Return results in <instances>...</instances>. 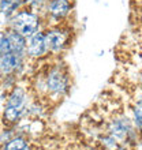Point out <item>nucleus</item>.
Returning <instances> with one entry per match:
<instances>
[{
    "mask_svg": "<svg viewBox=\"0 0 142 150\" xmlns=\"http://www.w3.org/2000/svg\"><path fill=\"white\" fill-rule=\"evenodd\" d=\"M72 86L71 72L67 64L60 57H55V62L45 64L38 74L33 76V85L30 87L33 96L44 100L45 103L59 104L68 96Z\"/></svg>",
    "mask_w": 142,
    "mask_h": 150,
    "instance_id": "f257e3e1",
    "label": "nucleus"
},
{
    "mask_svg": "<svg viewBox=\"0 0 142 150\" xmlns=\"http://www.w3.org/2000/svg\"><path fill=\"white\" fill-rule=\"evenodd\" d=\"M33 98L30 87L23 86L19 82L6 93V98L1 105L0 119L3 127H15L28 116L29 104Z\"/></svg>",
    "mask_w": 142,
    "mask_h": 150,
    "instance_id": "f03ea898",
    "label": "nucleus"
},
{
    "mask_svg": "<svg viewBox=\"0 0 142 150\" xmlns=\"http://www.w3.org/2000/svg\"><path fill=\"white\" fill-rule=\"evenodd\" d=\"M43 30L48 52L52 57H60V55L70 49L75 40V30L70 19L58 25L44 26Z\"/></svg>",
    "mask_w": 142,
    "mask_h": 150,
    "instance_id": "7ed1b4c3",
    "label": "nucleus"
},
{
    "mask_svg": "<svg viewBox=\"0 0 142 150\" xmlns=\"http://www.w3.org/2000/svg\"><path fill=\"white\" fill-rule=\"evenodd\" d=\"M104 132L115 138L119 143L134 147L141 139L138 131L133 124V120L124 112L112 115L105 123Z\"/></svg>",
    "mask_w": 142,
    "mask_h": 150,
    "instance_id": "20e7f679",
    "label": "nucleus"
},
{
    "mask_svg": "<svg viewBox=\"0 0 142 150\" xmlns=\"http://www.w3.org/2000/svg\"><path fill=\"white\" fill-rule=\"evenodd\" d=\"M7 28L21 33L28 38L33 33L38 32L44 28V19L38 12H36L28 6H23L11 16Z\"/></svg>",
    "mask_w": 142,
    "mask_h": 150,
    "instance_id": "39448f33",
    "label": "nucleus"
},
{
    "mask_svg": "<svg viewBox=\"0 0 142 150\" xmlns=\"http://www.w3.org/2000/svg\"><path fill=\"white\" fill-rule=\"evenodd\" d=\"M75 0H47L43 11L44 26L58 25L71 19L74 14Z\"/></svg>",
    "mask_w": 142,
    "mask_h": 150,
    "instance_id": "423d86ee",
    "label": "nucleus"
},
{
    "mask_svg": "<svg viewBox=\"0 0 142 150\" xmlns=\"http://www.w3.org/2000/svg\"><path fill=\"white\" fill-rule=\"evenodd\" d=\"M29 67V60L25 53H15V52H8L4 55H0V79L16 75L22 78Z\"/></svg>",
    "mask_w": 142,
    "mask_h": 150,
    "instance_id": "0eeeda50",
    "label": "nucleus"
},
{
    "mask_svg": "<svg viewBox=\"0 0 142 150\" xmlns=\"http://www.w3.org/2000/svg\"><path fill=\"white\" fill-rule=\"evenodd\" d=\"M25 55H26L30 64L40 63V62L47 60L49 57V52H48V47L47 42H45V36H44L43 29L28 37Z\"/></svg>",
    "mask_w": 142,
    "mask_h": 150,
    "instance_id": "6e6552de",
    "label": "nucleus"
},
{
    "mask_svg": "<svg viewBox=\"0 0 142 150\" xmlns=\"http://www.w3.org/2000/svg\"><path fill=\"white\" fill-rule=\"evenodd\" d=\"M0 150H37V146L34 143V139L16 132L8 141L0 143Z\"/></svg>",
    "mask_w": 142,
    "mask_h": 150,
    "instance_id": "1a4fd4ad",
    "label": "nucleus"
},
{
    "mask_svg": "<svg viewBox=\"0 0 142 150\" xmlns=\"http://www.w3.org/2000/svg\"><path fill=\"white\" fill-rule=\"evenodd\" d=\"M130 112H131L130 117L133 120V124L138 131L139 137L142 138V89L138 86L135 87L134 96H133Z\"/></svg>",
    "mask_w": 142,
    "mask_h": 150,
    "instance_id": "9d476101",
    "label": "nucleus"
},
{
    "mask_svg": "<svg viewBox=\"0 0 142 150\" xmlns=\"http://www.w3.org/2000/svg\"><path fill=\"white\" fill-rule=\"evenodd\" d=\"M4 29H6V34H7V40H8V44H10L11 52L25 53L28 38L25 36H22L21 33L15 32V30H12V29H10V28H4Z\"/></svg>",
    "mask_w": 142,
    "mask_h": 150,
    "instance_id": "9b49d317",
    "label": "nucleus"
},
{
    "mask_svg": "<svg viewBox=\"0 0 142 150\" xmlns=\"http://www.w3.org/2000/svg\"><path fill=\"white\" fill-rule=\"evenodd\" d=\"M99 145L101 146V150H115L120 143L115 138H112L111 135H108L107 132H103L99 137Z\"/></svg>",
    "mask_w": 142,
    "mask_h": 150,
    "instance_id": "f8f14e48",
    "label": "nucleus"
},
{
    "mask_svg": "<svg viewBox=\"0 0 142 150\" xmlns=\"http://www.w3.org/2000/svg\"><path fill=\"white\" fill-rule=\"evenodd\" d=\"M8 52H11V49H10V44L6 34V29L0 28V55H4Z\"/></svg>",
    "mask_w": 142,
    "mask_h": 150,
    "instance_id": "ddd939ff",
    "label": "nucleus"
},
{
    "mask_svg": "<svg viewBox=\"0 0 142 150\" xmlns=\"http://www.w3.org/2000/svg\"><path fill=\"white\" fill-rule=\"evenodd\" d=\"M115 150H133V147L127 146V145H122V143H120V145H119V146L116 147Z\"/></svg>",
    "mask_w": 142,
    "mask_h": 150,
    "instance_id": "4468645a",
    "label": "nucleus"
},
{
    "mask_svg": "<svg viewBox=\"0 0 142 150\" xmlns=\"http://www.w3.org/2000/svg\"><path fill=\"white\" fill-rule=\"evenodd\" d=\"M139 25H141V28H142V15H141V18H139Z\"/></svg>",
    "mask_w": 142,
    "mask_h": 150,
    "instance_id": "2eb2a0df",
    "label": "nucleus"
},
{
    "mask_svg": "<svg viewBox=\"0 0 142 150\" xmlns=\"http://www.w3.org/2000/svg\"><path fill=\"white\" fill-rule=\"evenodd\" d=\"M28 1H30V0H25V4H26V3H28Z\"/></svg>",
    "mask_w": 142,
    "mask_h": 150,
    "instance_id": "dca6fc26",
    "label": "nucleus"
},
{
    "mask_svg": "<svg viewBox=\"0 0 142 150\" xmlns=\"http://www.w3.org/2000/svg\"><path fill=\"white\" fill-rule=\"evenodd\" d=\"M141 60H142V51H141Z\"/></svg>",
    "mask_w": 142,
    "mask_h": 150,
    "instance_id": "f3484780",
    "label": "nucleus"
}]
</instances>
